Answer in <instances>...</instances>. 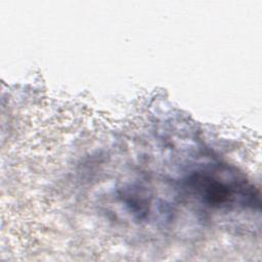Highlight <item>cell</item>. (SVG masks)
Here are the masks:
<instances>
[{"mask_svg": "<svg viewBox=\"0 0 262 262\" xmlns=\"http://www.w3.org/2000/svg\"><path fill=\"white\" fill-rule=\"evenodd\" d=\"M185 187L201 203L215 209H255L260 205L255 186L229 168L200 169L187 177Z\"/></svg>", "mask_w": 262, "mask_h": 262, "instance_id": "obj_1", "label": "cell"}]
</instances>
